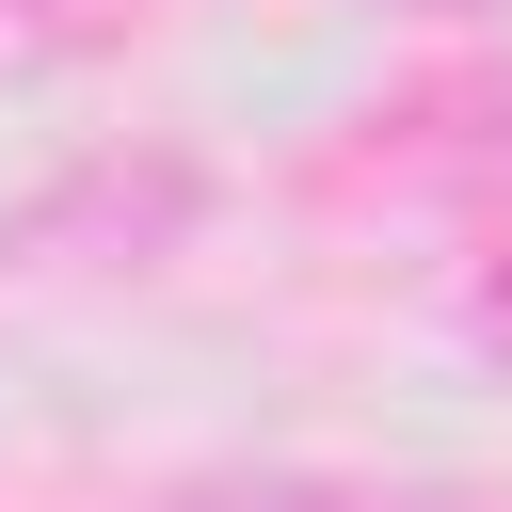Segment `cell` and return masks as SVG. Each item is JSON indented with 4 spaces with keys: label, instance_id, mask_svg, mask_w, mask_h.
Wrapping results in <instances>:
<instances>
[{
    "label": "cell",
    "instance_id": "obj_4",
    "mask_svg": "<svg viewBox=\"0 0 512 512\" xmlns=\"http://www.w3.org/2000/svg\"><path fill=\"white\" fill-rule=\"evenodd\" d=\"M384 16H480V0H384Z\"/></svg>",
    "mask_w": 512,
    "mask_h": 512
},
{
    "label": "cell",
    "instance_id": "obj_1",
    "mask_svg": "<svg viewBox=\"0 0 512 512\" xmlns=\"http://www.w3.org/2000/svg\"><path fill=\"white\" fill-rule=\"evenodd\" d=\"M352 176H400V192H512V64H480V80H432V96L368 112Z\"/></svg>",
    "mask_w": 512,
    "mask_h": 512
},
{
    "label": "cell",
    "instance_id": "obj_3",
    "mask_svg": "<svg viewBox=\"0 0 512 512\" xmlns=\"http://www.w3.org/2000/svg\"><path fill=\"white\" fill-rule=\"evenodd\" d=\"M80 224H112V256H160V240L192 224V176H176V160H144V176H128V160H80L48 208H16V256H64Z\"/></svg>",
    "mask_w": 512,
    "mask_h": 512
},
{
    "label": "cell",
    "instance_id": "obj_2",
    "mask_svg": "<svg viewBox=\"0 0 512 512\" xmlns=\"http://www.w3.org/2000/svg\"><path fill=\"white\" fill-rule=\"evenodd\" d=\"M160 512H512V496H448V480H352V464H208Z\"/></svg>",
    "mask_w": 512,
    "mask_h": 512
}]
</instances>
